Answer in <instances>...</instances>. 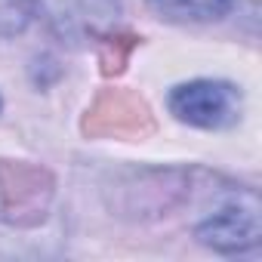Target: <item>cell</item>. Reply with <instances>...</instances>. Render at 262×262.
<instances>
[{"mask_svg": "<svg viewBox=\"0 0 262 262\" xmlns=\"http://www.w3.org/2000/svg\"><path fill=\"white\" fill-rule=\"evenodd\" d=\"M34 19L31 0H0V37L22 34Z\"/></svg>", "mask_w": 262, "mask_h": 262, "instance_id": "cell-6", "label": "cell"}, {"mask_svg": "<svg viewBox=\"0 0 262 262\" xmlns=\"http://www.w3.org/2000/svg\"><path fill=\"white\" fill-rule=\"evenodd\" d=\"M148 10L176 25H204L219 22L234 13L237 0H145Z\"/></svg>", "mask_w": 262, "mask_h": 262, "instance_id": "cell-4", "label": "cell"}, {"mask_svg": "<svg viewBox=\"0 0 262 262\" xmlns=\"http://www.w3.org/2000/svg\"><path fill=\"white\" fill-rule=\"evenodd\" d=\"M148 117L145 105L129 96H105L86 117V129L93 133H123V129H139V123Z\"/></svg>", "mask_w": 262, "mask_h": 262, "instance_id": "cell-5", "label": "cell"}, {"mask_svg": "<svg viewBox=\"0 0 262 262\" xmlns=\"http://www.w3.org/2000/svg\"><path fill=\"white\" fill-rule=\"evenodd\" d=\"M34 19H43L56 34L80 40L105 34L120 16V0H31Z\"/></svg>", "mask_w": 262, "mask_h": 262, "instance_id": "cell-3", "label": "cell"}, {"mask_svg": "<svg viewBox=\"0 0 262 262\" xmlns=\"http://www.w3.org/2000/svg\"><path fill=\"white\" fill-rule=\"evenodd\" d=\"M0 108H4V102H0Z\"/></svg>", "mask_w": 262, "mask_h": 262, "instance_id": "cell-7", "label": "cell"}, {"mask_svg": "<svg viewBox=\"0 0 262 262\" xmlns=\"http://www.w3.org/2000/svg\"><path fill=\"white\" fill-rule=\"evenodd\" d=\"M194 237L216 253H244L256 247L262 237L259 198L253 191H237L234 198L222 201L207 219L198 222Z\"/></svg>", "mask_w": 262, "mask_h": 262, "instance_id": "cell-2", "label": "cell"}, {"mask_svg": "<svg viewBox=\"0 0 262 262\" xmlns=\"http://www.w3.org/2000/svg\"><path fill=\"white\" fill-rule=\"evenodd\" d=\"M170 114L198 129H228L241 120L244 96L228 80H188L170 90Z\"/></svg>", "mask_w": 262, "mask_h": 262, "instance_id": "cell-1", "label": "cell"}]
</instances>
